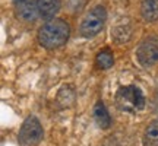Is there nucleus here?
I'll return each mask as SVG.
<instances>
[{
    "label": "nucleus",
    "mask_w": 158,
    "mask_h": 146,
    "mask_svg": "<svg viewBox=\"0 0 158 146\" xmlns=\"http://www.w3.org/2000/svg\"><path fill=\"white\" fill-rule=\"evenodd\" d=\"M132 32H133L132 25L126 19V21H122V22L116 23L113 28H111V38H113V41L118 43V44H123V43H127L132 38Z\"/></svg>",
    "instance_id": "obj_9"
},
{
    "label": "nucleus",
    "mask_w": 158,
    "mask_h": 146,
    "mask_svg": "<svg viewBox=\"0 0 158 146\" xmlns=\"http://www.w3.org/2000/svg\"><path fill=\"white\" fill-rule=\"evenodd\" d=\"M92 117L95 124L102 130H107L111 126V117H110V112H108L106 104L102 101H97L92 110Z\"/></svg>",
    "instance_id": "obj_8"
},
{
    "label": "nucleus",
    "mask_w": 158,
    "mask_h": 146,
    "mask_svg": "<svg viewBox=\"0 0 158 146\" xmlns=\"http://www.w3.org/2000/svg\"><path fill=\"white\" fill-rule=\"evenodd\" d=\"M154 105H155V111L158 112V92H157V95H155V101H154Z\"/></svg>",
    "instance_id": "obj_13"
},
{
    "label": "nucleus",
    "mask_w": 158,
    "mask_h": 146,
    "mask_svg": "<svg viewBox=\"0 0 158 146\" xmlns=\"http://www.w3.org/2000/svg\"><path fill=\"white\" fill-rule=\"evenodd\" d=\"M44 137V130L35 116H28L23 120L18 133V140L22 146H35Z\"/></svg>",
    "instance_id": "obj_4"
},
{
    "label": "nucleus",
    "mask_w": 158,
    "mask_h": 146,
    "mask_svg": "<svg viewBox=\"0 0 158 146\" xmlns=\"http://www.w3.org/2000/svg\"><path fill=\"white\" fill-rule=\"evenodd\" d=\"M136 60L142 67H151L158 63V35L151 34L141 39L136 47Z\"/></svg>",
    "instance_id": "obj_5"
},
{
    "label": "nucleus",
    "mask_w": 158,
    "mask_h": 146,
    "mask_svg": "<svg viewBox=\"0 0 158 146\" xmlns=\"http://www.w3.org/2000/svg\"><path fill=\"white\" fill-rule=\"evenodd\" d=\"M16 16L23 22H32L38 16V6L35 0H23L21 3L15 5Z\"/></svg>",
    "instance_id": "obj_6"
},
{
    "label": "nucleus",
    "mask_w": 158,
    "mask_h": 146,
    "mask_svg": "<svg viewBox=\"0 0 158 146\" xmlns=\"http://www.w3.org/2000/svg\"><path fill=\"white\" fill-rule=\"evenodd\" d=\"M114 104L117 110L129 114H136L145 108V96L139 86L136 85H126L120 86L114 95Z\"/></svg>",
    "instance_id": "obj_2"
},
{
    "label": "nucleus",
    "mask_w": 158,
    "mask_h": 146,
    "mask_svg": "<svg viewBox=\"0 0 158 146\" xmlns=\"http://www.w3.org/2000/svg\"><path fill=\"white\" fill-rule=\"evenodd\" d=\"M21 2H23V0H13V5H18V3H21Z\"/></svg>",
    "instance_id": "obj_14"
},
{
    "label": "nucleus",
    "mask_w": 158,
    "mask_h": 146,
    "mask_svg": "<svg viewBox=\"0 0 158 146\" xmlns=\"http://www.w3.org/2000/svg\"><path fill=\"white\" fill-rule=\"evenodd\" d=\"M141 15L145 22H155L158 19V0H142Z\"/></svg>",
    "instance_id": "obj_10"
},
{
    "label": "nucleus",
    "mask_w": 158,
    "mask_h": 146,
    "mask_svg": "<svg viewBox=\"0 0 158 146\" xmlns=\"http://www.w3.org/2000/svg\"><path fill=\"white\" fill-rule=\"evenodd\" d=\"M37 6H38L40 16L45 21H53L56 19L54 16L59 13L62 3L60 0H37Z\"/></svg>",
    "instance_id": "obj_7"
},
{
    "label": "nucleus",
    "mask_w": 158,
    "mask_h": 146,
    "mask_svg": "<svg viewBox=\"0 0 158 146\" xmlns=\"http://www.w3.org/2000/svg\"><path fill=\"white\" fill-rule=\"evenodd\" d=\"M69 37H70V25L59 18L45 22L37 34L40 45L45 50H56L63 47L68 43Z\"/></svg>",
    "instance_id": "obj_1"
},
{
    "label": "nucleus",
    "mask_w": 158,
    "mask_h": 146,
    "mask_svg": "<svg viewBox=\"0 0 158 146\" xmlns=\"http://www.w3.org/2000/svg\"><path fill=\"white\" fill-rule=\"evenodd\" d=\"M142 146H158V118L147 126L142 136Z\"/></svg>",
    "instance_id": "obj_11"
},
{
    "label": "nucleus",
    "mask_w": 158,
    "mask_h": 146,
    "mask_svg": "<svg viewBox=\"0 0 158 146\" xmlns=\"http://www.w3.org/2000/svg\"><path fill=\"white\" fill-rule=\"evenodd\" d=\"M107 21V10L102 5H97L86 13L81 22L79 34L84 38H94L102 31Z\"/></svg>",
    "instance_id": "obj_3"
},
{
    "label": "nucleus",
    "mask_w": 158,
    "mask_h": 146,
    "mask_svg": "<svg viewBox=\"0 0 158 146\" xmlns=\"http://www.w3.org/2000/svg\"><path fill=\"white\" fill-rule=\"evenodd\" d=\"M95 64H97V67L102 69V70H107V69H110L114 64V54H113V51L110 50L108 47H106V48L100 50L98 53H97Z\"/></svg>",
    "instance_id": "obj_12"
}]
</instances>
